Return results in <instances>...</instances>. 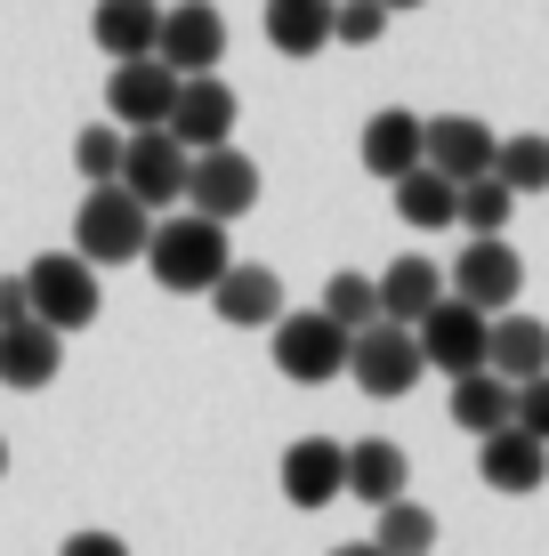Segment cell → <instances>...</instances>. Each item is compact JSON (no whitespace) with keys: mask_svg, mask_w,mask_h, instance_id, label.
<instances>
[{"mask_svg":"<svg viewBox=\"0 0 549 556\" xmlns=\"http://www.w3.org/2000/svg\"><path fill=\"white\" fill-rule=\"evenodd\" d=\"M162 9H170V0H162Z\"/></svg>","mask_w":549,"mask_h":556,"instance_id":"38","label":"cell"},{"mask_svg":"<svg viewBox=\"0 0 549 556\" xmlns=\"http://www.w3.org/2000/svg\"><path fill=\"white\" fill-rule=\"evenodd\" d=\"M146 242H154V210L138 194H122V186H89L82 210H73V258L82 266H129L146 258Z\"/></svg>","mask_w":549,"mask_h":556,"instance_id":"2","label":"cell"},{"mask_svg":"<svg viewBox=\"0 0 549 556\" xmlns=\"http://www.w3.org/2000/svg\"><path fill=\"white\" fill-rule=\"evenodd\" d=\"M332 556H380V548H372V541H355V548H332Z\"/></svg>","mask_w":549,"mask_h":556,"instance_id":"35","label":"cell"},{"mask_svg":"<svg viewBox=\"0 0 549 556\" xmlns=\"http://www.w3.org/2000/svg\"><path fill=\"white\" fill-rule=\"evenodd\" d=\"M445 299H452V291H445L437 258H421V251H404V258L380 275V323H396V331H421Z\"/></svg>","mask_w":549,"mask_h":556,"instance_id":"17","label":"cell"},{"mask_svg":"<svg viewBox=\"0 0 549 556\" xmlns=\"http://www.w3.org/2000/svg\"><path fill=\"white\" fill-rule=\"evenodd\" d=\"M105 105H113V122H122L129 138H146V129H162L170 105H178V73H170L162 56L113 65V73H105Z\"/></svg>","mask_w":549,"mask_h":556,"instance_id":"11","label":"cell"},{"mask_svg":"<svg viewBox=\"0 0 549 556\" xmlns=\"http://www.w3.org/2000/svg\"><path fill=\"white\" fill-rule=\"evenodd\" d=\"M348 348H355V339L339 331L324 306L275 323V371L291 379V388H324V379H339V371H348Z\"/></svg>","mask_w":549,"mask_h":556,"instance_id":"4","label":"cell"},{"mask_svg":"<svg viewBox=\"0 0 549 556\" xmlns=\"http://www.w3.org/2000/svg\"><path fill=\"white\" fill-rule=\"evenodd\" d=\"M494 178H501L517 202H525V194H549V138H534V129H525V138H501Z\"/></svg>","mask_w":549,"mask_h":556,"instance_id":"28","label":"cell"},{"mask_svg":"<svg viewBox=\"0 0 549 556\" xmlns=\"http://www.w3.org/2000/svg\"><path fill=\"white\" fill-rule=\"evenodd\" d=\"M355 153H364V169H372V178L404 186L412 169L428 162V122H421V113H404V105H388V113H372V122H364Z\"/></svg>","mask_w":549,"mask_h":556,"instance_id":"14","label":"cell"},{"mask_svg":"<svg viewBox=\"0 0 549 556\" xmlns=\"http://www.w3.org/2000/svg\"><path fill=\"white\" fill-rule=\"evenodd\" d=\"M16 323H33V291L25 275H0V331H16Z\"/></svg>","mask_w":549,"mask_h":556,"instance_id":"33","label":"cell"},{"mask_svg":"<svg viewBox=\"0 0 549 556\" xmlns=\"http://www.w3.org/2000/svg\"><path fill=\"white\" fill-rule=\"evenodd\" d=\"M421 339L412 331H396V323H372V331H355V348H348V379L364 395H380V404H396V395H412L421 388Z\"/></svg>","mask_w":549,"mask_h":556,"instance_id":"5","label":"cell"},{"mask_svg":"<svg viewBox=\"0 0 549 556\" xmlns=\"http://www.w3.org/2000/svg\"><path fill=\"white\" fill-rule=\"evenodd\" d=\"M57 363H65V339L49 331V323H16V331H0V388L33 395L57 379Z\"/></svg>","mask_w":549,"mask_h":556,"instance_id":"21","label":"cell"},{"mask_svg":"<svg viewBox=\"0 0 549 556\" xmlns=\"http://www.w3.org/2000/svg\"><path fill=\"white\" fill-rule=\"evenodd\" d=\"M146 266H154L162 291H219V275L235 266V251H226V226L195 218V210H170V218H154Z\"/></svg>","mask_w":549,"mask_h":556,"instance_id":"1","label":"cell"},{"mask_svg":"<svg viewBox=\"0 0 549 556\" xmlns=\"http://www.w3.org/2000/svg\"><path fill=\"white\" fill-rule=\"evenodd\" d=\"M251 202H259V162H251V153H235V146L195 153V169H186V210H195V218L235 226Z\"/></svg>","mask_w":549,"mask_h":556,"instance_id":"6","label":"cell"},{"mask_svg":"<svg viewBox=\"0 0 549 556\" xmlns=\"http://www.w3.org/2000/svg\"><path fill=\"white\" fill-rule=\"evenodd\" d=\"M452 428H469L485 444V435H501V428H517V388L494 371H469V379H452Z\"/></svg>","mask_w":549,"mask_h":556,"instance_id":"23","label":"cell"},{"mask_svg":"<svg viewBox=\"0 0 549 556\" xmlns=\"http://www.w3.org/2000/svg\"><path fill=\"white\" fill-rule=\"evenodd\" d=\"M396 218L404 226H461V186L437 178V169H412L396 186Z\"/></svg>","mask_w":549,"mask_h":556,"instance_id":"25","label":"cell"},{"mask_svg":"<svg viewBox=\"0 0 549 556\" xmlns=\"http://www.w3.org/2000/svg\"><path fill=\"white\" fill-rule=\"evenodd\" d=\"M372 548L380 556H437V516L421 501H388L380 525H372Z\"/></svg>","mask_w":549,"mask_h":556,"instance_id":"26","label":"cell"},{"mask_svg":"<svg viewBox=\"0 0 549 556\" xmlns=\"http://www.w3.org/2000/svg\"><path fill=\"white\" fill-rule=\"evenodd\" d=\"M348 492V444H332V435H299L291 452H283V501L291 508H324Z\"/></svg>","mask_w":549,"mask_h":556,"instance_id":"15","label":"cell"},{"mask_svg":"<svg viewBox=\"0 0 549 556\" xmlns=\"http://www.w3.org/2000/svg\"><path fill=\"white\" fill-rule=\"evenodd\" d=\"M380 9H388V16H404V9H421V0H380Z\"/></svg>","mask_w":549,"mask_h":556,"instance_id":"36","label":"cell"},{"mask_svg":"<svg viewBox=\"0 0 549 556\" xmlns=\"http://www.w3.org/2000/svg\"><path fill=\"white\" fill-rule=\"evenodd\" d=\"M509 210H517V194H509L501 178H477V186H461V226H469V242H501Z\"/></svg>","mask_w":549,"mask_h":556,"instance_id":"30","label":"cell"},{"mask_svg":"<svg viewBox=\"0 0 549 556\" xmlns=\"http://www.w3.org/2000/svg\"><path fill=\"white\" fill-rule=\"evenodd\" d=\"M332 25H339V0H267V41L283 56L332 49Z\"/></svg>","mask_w":549,"mask_h":556,"instance_id":"24","label":"cell"},{"mask_svg":"<svg viewBox=\"0 0 549 556\" xmlns=\"http://www.w3.org/2000/svg\"><path fill=\"white\" fill-rule=\"evenodd\" d=\"M57 556H129V541H122V532H73Z\"/></svg>","mask_w":549,"mask_h":556,"instance_id":"34","label":"cell"},{"mask_svg":"<svg viewBox=\"0 0 549 556\" xmlns=\"http://www.w3.org/2000/svg\"><path fill=\"white\" fill-rule=\"evenodd\" d=\"M25 291H33V323H49L57 339L98 323V266H82L73 251L33 258V266H25Z\"/></svg>","mask_w":549,"mask_h":556,"instance_id":"3","label":"cell"},{"mask_svg":"<svg viewBox=\"0 0 549 556\" xmlns=\"http://www.w3.org/2000/svg\"><path fill=\"white\" fill-rule=\"evenodd\" d=\"M404 484H412V459H404V444H388V435H364V444H348V492H355L364 508L404 501Z\"/></svg>","mask_w":549,"mask_h":556,"instance_id":"22","label":"cell"},{"mask_svg":"<svg viewBox=\"0 0 549 556\" xmlns=\"http://www.w3.org/2000/svg\"><path fill=\"white\" fill-rule=\"evenodd\" d=\"M186 169H195V153H178L170 129H146V138H129V153H122V194H138L162 218V210L186 202Z\"/></svg>","mask_w":549,"mask_h":556,"instance_id":"10","label":"cell"},{"mask_svg":"<svg viewBox=\"0 0 549 556\" xmlns=\"http://www.w3.org/2000/svg\"><path fill=\"white\" fill-rule=\"evenodd\" d=\"M122 153H129V138L113 122H89L82 138H73V169H82L89 186H122Z\"/></svg>","mask_w":549,"mask_h":556,"instance_id":"29","label":"cell"},{"mask_svg":"<svg viewBox=\"0 0 549 556\" xmlns=\"http://www.w3.org/2000/svg\"><path fill=\"white\" fill-rule=\"evenodd\" d=\"M517 428L534 435V444H549V379H525L517 388Z\"/></svg>","mask_w":549,"mask_h":556,"instance_id":"32","label":"cell"},{"mask_svg":"<svg viewBox=\"0 0 549 556\" xmlns=\"http://www.w3.org/2000/svg\"><path fill=\"white\" fill-rule=\"evenodd\" d=\"M0 476H9V444H0Z\"/></svg>","mask_w":549,"mask_h":556,"instance_id":"37","label":"cell"},{"mask_svg":"<svg viewBox=\"0 0 549 556\" xmlns=\"http://www.w3.org/2000/svg\"><path fill=\"white\" fill-rule=\"evenodd\" d=\"M170 138H178V153H219L235 146V89L219 81H178V105H170Z\"/></svg>","mask_w":549,"mask_h":556,"instance_id":"12","label":"cell"},{"mask_svg":"<svg viewBox=\"0 0 549 556\" xmlns=\"http://www.w3.org/2000/svg\"><path fill=\"white\" fill-rule=\"evenodd\" d=\"M89 33H98V49L113 65H138V56H154V41H162V0H98Z\"/></svg>","mask_w":549,"mask_h":556,"instance_id":"20","label":"cell"},{"mask_svg":"<svg viewBox=\"0 0 549 556\" xmlns=\"http://www.w3.org/2000/svg\"><path fill=\"white\" fill-rule=\"evenodd\" d=\"M412 339H421V363H428V371L469 379V371H485V348H494V315H477V306L445 299V306H437V315H428Z\"/></svg>","mask_w":549,"mask_h":556,"instance_id":"9","label":"cell"},{"mask_svg":"<svg viewBox=\"0 0 549 556\" xmlns=\"http://www.w3.org/2000/svg\"><path fill=\"white\" fill-rule=\"evenodd\" d=\"M211 306H219V323H235V331H275V323L291 315V306H283V275H275V266H226Z\"/></svg>","mask_w":549,"mask_h":556,"instance_id":"16","label":"cell"},{"mask_svg":"<svg viewBox=\"0 0 549 556\" xmlns=\"http://www.w3.org/2000/svg\"><path fill=\"white\" fill-rule=\"evenodd\" d=\"M154 56L178 81H211L219 56H226V16L211 9V0H178V9H162V41Z\"/></svg>","mask_w":549,"mask_h":556,"instance_id":"7","label":"cell"},{"mask_svg":"<svg viewBox=\"0 0 549 556\" xmlns=\"http://www.w3.org/2000/svg\"><path fill=\"white\" fill-rule=\"evenodd\" d=\"M380 33H388V9H380V0H339V25H332V41L372 49Z\"/></svg>","mask_w":549,"mask_h":556,"instance_id":"31","label":"cell"},{"mask_svg":"<svg viewBox=\"0 0 549 556\" xmlns=\"http://www.w3.org/2000/svg\"><path fill=\"white\" fill-rule=\"evenodd\" d=\"M477 476L494 492H509V501H517V492H541L549 484V444H534L525 428H501V435L477 444Z\"/></svg>","mask_w":549,"mask_h":556,"instance_id":"19","label":"cell"},{"mask_svg":"<svg viewBox=\"0 0 549 556\" xmlns=\"http://www.w3.org/2000/svg\"><path fill=\"white\" fill-rule=\"evenodd\" d=\"M494 153H501V138L477 122V113H437V122H428V162L421 169H437V178H452V186H477V178H494Z\"/></svg>","mask_w":549,"mask_h":556,"instance_id":"13","label":"cell"},{"mask_svg":"<svg viewBox=\"0 0 549 556\" xmlns=\"http://www.w3.org/2000/svg\"><path fill=\"white\" fill-rule=\"evenodd\" d=\"M324 315L339 323V331H372V323H380V282L372 275H355V266H339V275L324 282Z\"/></svg>","mask_w":549,"mask_h":556,"instance_id":"27","label":"cell"},{"mask_svg":"<svg viewBox=\"0 0 549 556\" xmlns=\"http://www.w3.org/2000/svg\"><path fill=\"white\" fill-rule=\"evenodd\" d=\"M445 291L461 306H477V315H509L525 291V258L509 251V242H461V258H452Z\"/></svg>","mask_w":549,"mask_h":556,"instance_id":"8","label":"cell"},{"mask_svg":"<svg viewBox=\"0 0 549 556\" xmlns=\"http://www.w3.org/2000/svg\"><path fill=\"white\" fill-rule=\"evenodd\" d=\"M485 371L525 388V379H549V323L541 315H494V348H485Z\"/></svg>","mask_w":549,"mask_h":556,"instance_id":"18","label":"cell"}]
</instances>
